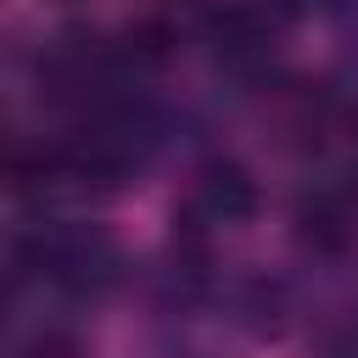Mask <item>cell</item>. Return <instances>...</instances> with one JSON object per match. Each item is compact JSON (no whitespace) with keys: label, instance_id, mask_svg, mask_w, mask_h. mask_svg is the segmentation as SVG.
Returning a JSON list of instances; mask_svg holds the SVG:
<instances>
[{"label":"cell","instance_id":"cell-1","mask_svg":"<svg viewBox=\"0 0 358 358\" xmlns=\"http://www.w3.org/2000/svg\"><path fill=\"white\" fill-rule=\"evenodd\" d=\"M252 201H257V190H252V179L235 168V162H213L207 173H201V207L213 213V218H246L252 213Z\"/></svg>","mask_w":358,"mask_h":358}]
</instances>
